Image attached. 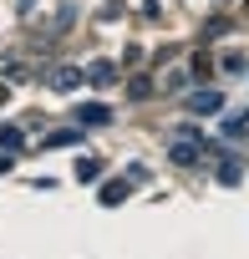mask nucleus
<instances>
[{"label":"nucleus","mask_w":249,"mask_h":259,"mask_svg":"<svg viewBox=\"0 0 249 259\" xmlns=\"http://www.w3.org/2000/svg\"><path fill=\"white\" fill-rule=\"evenodd\" d=\"M244 133H249V117H229L224 122V138H244Z\"/></svg>","instance_id":"nucleus-12"},{"label":"nucleus","mask_w":249,"mask_h":259,"mask_svg":"<svg viewBox=\"0 0 249 259\" xmlns=\"http://www.w3.org/2000/svg\"><path fill=\"white\" fill-rule=\"evenodd\" d=\"M239 173H244V168H239V163H234V158H229V163H224V168H219V178H224V183H239Z\"/></svg>","instance_id":"nucleus-15"},{"label":"nucleus","mask_w":249,"mask_h":259,"mask_svg":"<svg viewBox=\"0 0 249 259\" xmlns=\"http://www.w3.org/2000/svg\"><path fill=\"white\" fill-rule=\"evenodd\" d=\"M128 97H133V102H143V97H153V81H133V87H128Z\"/></svg>","instance_id":"nucleus-14"},{"label":"nucleus","mask_w":249,"mask_h":259,"mask_svg":"<svg viewBox=\"0 0 249 259\" xmlns=\"http://www.w3.org/2000/svg\"><path fill=\"white\" fill-rule=\"evenodd\" d=\"M6 81H11V87H21V81H31V71L16 61V66H6Z\"/></svg>","instance_id":"nucleus-13"},{"label":"nucleus","mask_w":249,"mask_h":259,"mask_svg":"<svg viewBox=\"0 0 249 259\" xmlns=\"http://www.w3.org/2000/svg\"><path fill=\"white\" fill-rule=\"evenodd\" d=\"M219 66H224V71H244V66H249V56H244V51H224V56H219Z\"/></svg>","instance_id":"nucleus-10"},{"label":"nucleus","mask_w":249,"mask_h":259,"mask_svg":"<svg viewBox=\"0 0 249 259\" xmlns=\"http://www.w3.org/2000/svg\"><path fill=\"white\" fill-rule=\"evenodd\" d=\"M76 178H81V183L102 178V158H92V153H87V158H76Z\"/></svg>","instance_id":"nucleus-8"},{"label":"nucleus","mask_w":249,"mask_h":259,"mask_svg":"<svg viewBox=\"0 0 249 259\" xmlns=\"http://www.w3.org/2000/svg\"><path fill=\"white\" fill-rule=\"evenodd\" d=\"M168 158H173L178 168H198V163H203V138L193 133V127H178L173 143H168Z\"/></svg>","instance_id":"nucleus-1"},{"label":"nucleus","mask_w":249,"mask_h":259,"mask_svg":"<svg viewBox=\"0 0 249 259\" xmlns=\"http://www.w3.org/2000/svg\"><path fill=\"white\" fill-rule=\"evenodd\" d=\"M107 122H112V112H107L102 102H92V107L76 112V127H107Z\"/></svg>","instance_id":"nucleus-5"},{"label":"nucleus","mask_w":249,"mask_h":259,"mask_svg":"<svg viewBox=\"0 0 249 259\" xmlns=\"http://www.w3.org/2000/svg\"><path fill=\"white\" fill-rule=\"evenodd\" d=\"M188 87H193V71H183V66H173L163 76V92H188Z\"/></svg>","instance_id":"nucleus-7"},{"label":"nucleus","mask_w":249,"mask_h":259,"mask_svg":"<svg viewBox=\"0 0 249 259\" xmlns=\"http://www.w3.org/2000/svg\"><path fill=\"white\" fill-rule=\"evenodd\" d=\"M122 198H128V178H112V183H102V208H117Z\"/></svg>","instance_id":"nucleus-6"},{"label":"nucleus","mask_w":249,"mask_h":259,"mask_svg":"<svg viewBox=\"0 0 249 259\" xmlns=\"http://www.w3.org/2000/svg\"><path fill=\"white\" fill-rule=\"evenodd\" d=\"M183 107H188V112H224V92H219V87H203V92H183Z\"/></svg>","instance_id":"nucleus-2"},{"label":"nucleus","mask_w":249,"mask_h":259,"mask_svg":"<svg viewBox=\"0 0 249 259\" xmlns=\"http://www.w3.org/2000/svg\"><path fill=\"white\" fill-rule=\"evenodd\" d=\"M11 163H16V153H6V148H0V173H11Z\"/></svg>","instance_id":"nucleus-16"},{"label":"nucleus","mask_w":249,"mask_h":259,"mask_svg":"<svg viewBox=\"0 0 249 259\" xmlns=\"http://www.w3.org/2000/svg\"><path fill=\"white\" fill-rule=\"evenodd\" d=\"M71 143H76V127H61V133L46 138V148H71Z\"/></svg>","instance_id":"nucleus-11"},{"label":"nucleus","mask_w":249,"mask_h":259,"mask_svg":"<svg viewBox=\"0 0 249 259\" xmlns=\"http://www.w3.org/2000/svg\"><path fill=\"white\" fill-rule=\"evenodd\" d=\"M0 148H6V153H21V148H26V133H21V127H0Z\"/></svg>","instance_id":"nucleus-9"},{"label":"nucleus","mask_w":249,"mask_h":259,"mask_svg":"<svg viewBox=\"0 0 249 259\" xmlns=\"http://www.w3.org/2000/svg\"><path fill=\"white\" fill-rule=\"evenodd\" d=\"M46 81H51L56 92H76V87L87 81V71H81V66H51V76H46Z\"/></svg>","instance_id":"nucleus-3"},{"label":"nucleus","mask_w":249,"mask_h":259,"mask_svg":"<svg viewBox=\"0 0 249 259\" xmlns=\"http://www.w3.org/2000/svg\"><path fill=\"white\" fill-rule=\"evenodd\" d=\"M16 11H21V16H26V11H36V0H16Z\"/></svg>","instance_id":"nucleus-17"},{"label":"nucleus","mask_w":249,"mask_h":259,"mask_svg":"<svg viewBox=\"0 0 249 259\" xmlns=\"http://www.w3.org/2000/svg\"><path fill=\"white\" fill-rule=\"evenodd\" d=\"M87 76H92V87H112V81H117V61H107V56H97V61L87 66Z\"/></svg>","instance_id":"nucleus-4"},{"label":"nucleus","mask_w":249,"mask_h":259,"mask_svg":"<svg viewBox=\"0 0 249 259\" xmlns=\"http://www.w3.org/2000/svg\"><path fill=\"white\" fill-rule=\"evenodd\" d=\"M219 6H229V0H219Z\"/></svg>","instance_id":"nucleus-18"},{"label":"nucleus","mask_w":249,"mask_h":259,"mask_svg":"<svg viewBox=\"0 0 249 259\" xmlns=\"http://www.w3.org/2000/svg\"><path fill=\"white\" fill-rule=\"evenodd\" d=\"M0 97H6V87H0Z\"/></svg>","instance_id":"nucleus-19"}]
</instances>
